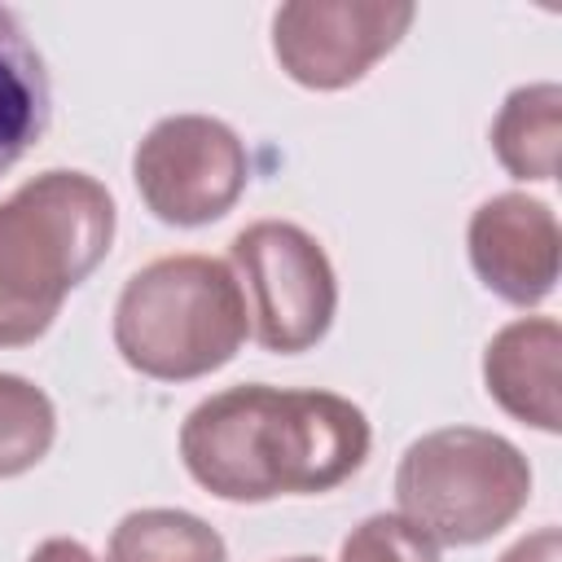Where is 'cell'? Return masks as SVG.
<instances>
[{
	"label": "cell",
	"mask_w": 562,
	"mask_h": 562,
	"mask_svg": "<svg viewBox=\"0 0 562 562\" xmlns=\"http://www.w3.org/2000/svg\"><path fill=\"white\" fill-rule=\"evenodd\" d=\"M57 435V413L53 400L18 378V373H0V479H18L26 470H35Z\"/></svg>",
	"instance_id": "cell-13"
},
{
	"label": "cell",
	"mask_w": 562,
	"mask_h": 562,
	"mask_svg": "<svg viewBox=\"0 0 562 562\" xmlns=\"http://www.w3.org/2000/svg\"><path fill=\"white\" fill-rule=\"evenodd\" d=\"M562 145V88L527 83L514 88L492 123V149L514 180H553Z\"/></svg>",
	"instance_id": "cell-11"
},
{
	"label": "cell",
	"mask_w": 562,
	"mask_h": 562,
	"mask_svg": "<svg viewBox=\"0 0 562 562\" xmlns=\"http://www.w3.org/2000/svg\"><path fill=\"white\" fill-rule=\"evenodd\" d=\"M369 439V417L334 391L250 382L202 400L184 417L180 457L211 496L259 505L334 492L364 465Z\"/></svg>",
	"instance_id": "cell-1"
},
{
	"label": "cell",
	"mask_w": 562,
	"mask_h": 562,
	"mask_svg": "<svg viewBox=\"0 0 562 562\" xmlns=\"http://www.w3.org/2000/svg\"><path fill=\"white\" fill-rule=\"evenodd\" d=\"M105 562H228L224 536L184 509H132L110 531Z\"/></svg>",
	"instance_id": "cell-12"
},
{
	"label": "cell",
	"mask_w": 562,
	"mask_h": 562,
	"mask_svg": "<svg viewBox=\"0 0 562 562\" xmlns=\"http://www.w3.org/2000/svg\"><path fill=\"white\" fill-rule=\"evenodd\" d=\"M558 351L562 329L553 316H527L505 325L483 351V382L487 395L518 422L558 435Z\"/></svg>",
	"instance_id": "cell-9"
},
{
	"label": "cell",
	"mask_w": 562,
	"mask_h": 562,
	"mask_svg": "<svg viewBox=\"0 0 562 562\" xmlns=\"http://www.w3.org/2000/svg\"><path fill=\"white\" fill-rule=\"evenodd\" d=\"M285 562H321V558H285Z\"/></svg>",
	"instance_id": "cell-17"
},
{
	"label": "cell",
	"mask_w": 562,
	"mask_h": 562,
	"mask_svg": "<svg viewBox=\"0 0 562 562\" xmlns=\"http://www.w3.org/2000/svg\"><path fill=\"white\" fill-rule=\"evenodd\" d=\"M395 501L435 544H483L527 509L531 465L492 430L443 426L404 448Z\"/></svg>",
	"instance_id": "cell-4"
},
{
	"label": "cell",
	"mask_w": 562,
	"mask_h": 562,
	"mask_svg": "<svg viewBox=\"0 0 562 562\" xmlns=\"http://www.w3.org/2000/svg\"><path fill=\"white\" fill-rule=\"evenodd\" d=\"M114 198L88 171H40L0 202V347L35 342L114 241Z\"/></svg>",
	"instance_id": "cell-2"
},
{
	"label": "cell",
	"mask_w": 562,
	"mask_h": 562,
	"mask_svg": "<svg viewBox=\"0 0 562 562\" xmlns=\"http://www.w3.org/2000/svg\"><path fill=\"white\" fill-rule=\"evenodd\" d=\"M53 119V88L44 57L26 40L13 9L0 4V176L18 167Z\"/></svg>",
	"instance_id": "cell-10"
},
{
	"label": "cell",
	"mask_w": 562,
	"mask_h": 562,
	"mask_svg": "<svg viewBox=\"0 0 562 562\" xmlns=\"http://www.w3.org/2000/svg\"><path fill=\"white\" fill-rule=\"evenodd\" d=\"M470 263L479 281L514 307H536L553 294L562 268L558 215L527 193L487 198L470 215Z\"/></svg>",
	"instance_id": "cell-8"
},
{
	"label": "cell",
	"mask_w": 562,
	"mask_h": 562,
	"mask_svg": "<svg viewBox=\"0 0 562 562\" xmlns=\"http://www.w3.org/2000/svg\"><path fill=\"white\" fill-rule=\"evenodd\" d=\"M496 562H562V531L558 527H540V531L522 536L518 544H509Z\"/></svg>",
	"instance_id": "cell-15"
},
{
	"label": "cell",
	"mask_w": 562,
	"mask_h": 562,
	"mask_svg": "<svg viewBox=\"0 0 562 562\" xmlns=\"http://www.w3.org/2000/svg\"><path fill=\"white\" fill-rule=\"evenodd\" d=\"M338 562H439V544L400 514H373L347 531Z\"/></svg>",
	"instance_id": "cell-14"
},
{
	"label": "cell",
	"mask_w": 562,
	"mask_h": 562,
	"mask_svg": "<svg viewBox=\"0 0 562 562\" xmlns=\"http://www.w3.org/2000/svg\"><path fill=\"white\" fill-rule=\"evenodd\" d=\"M228 259L259 347L299 356L329 334L338 277L312 233L290 220H259L233 237Z\"/></svg>",
	"instance_id": "cell-5"
},
{
	"label": "cell",
	"mask_w": 562,
	"mask_h": 562,
	"mask_svg": "<svg viewBox=\"0 0 562 562\" xmlns=\"http://www.w3.org/2000/svg\"><path fill=\"white\" fill-rule=\"evenodd\" d=\"M250 334L241 285L224 259L167 255L127 277L114 303V347L154 382H193L224 369Z\"/></svg>",
	"instance_id": "cell-3"
},
{
	"label": "cell",
	"mask_w": 562,
	"mask_h": 562,
	"mask_svg": "<svg viewBox=\"0 0 562 562\" xmlns=\"http://www.w3.org/2000/svg\"><path fill=\"white\" fill-rule=\"evenodd\" d=\"M132 180L154 220L198 228L237 206L250 180V158L228 123L211 114H171L136 145Z\"/></svg>",
	"instance_id": "cell-6"
},
{
	"label": "cell",
	"mask_w": 562,
	"mask_h": 562,
	"mask_svg": "<svg viewBox=\"0 0 562 562\" xmlns=\"http://www.w3.org/2000/svg\"><path fill=\"white\" fill-rule=\"evenodd\" d=\"M26 562H97V558L88 553V544H79L70 536H53V540L35 544V553Z\"/></svg>",
	"instance_id": "cell-16"
},
{
	"label": "cell",
	"mask_w": 562,
	"mask_h": 562,
	"mask_svg": "<svg viewBox=\"0 0 562 562\" xmlns=\"http://www.w3.org/2000/svg\"><path fill=\"white\" fill-rule=\"evenodd\" d=\"M413 18L408 0H294L272 13V53L294 83L338 92L364 79Z\"/></svg>",
	"instance_id": "cell-7"
}]
</instances>
